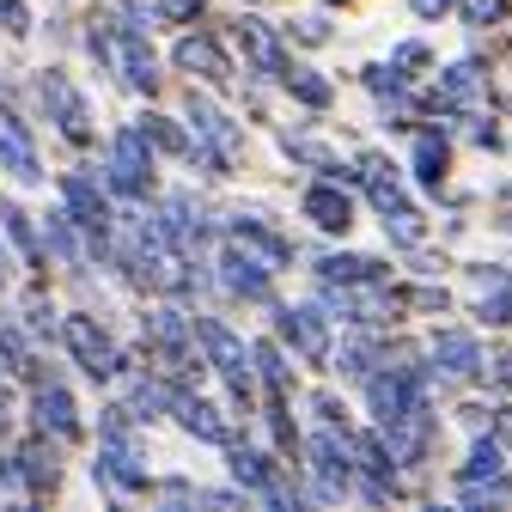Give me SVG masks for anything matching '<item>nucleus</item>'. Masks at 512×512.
<instances>
[{"instance_id": "nucleus-21", "label": "nucleus", "mask_w": 512, "mask_h": 512, "mask_svg": "<svg viewBox=\"0 0 512 512\" xmlns=\"http://www.w3.org/2000/svg\"><path fill=\"white\" fill-rule=\"evenodd\" d=\"M232 238H238V244H256V250L269 256V263H287V256H293V250H287V238H281V232H269L256 214H238V220H232Z\"/></svg>"}, {"instance_id": "nucleus-22", "label": "nucleus", "mask_w": 512, "mask_h": 512, "mask_svg": "<svg viewBox=\"0 0 512 512\" xmlns=\"http://www.w3.org/2000/svg\"><path fill=\"white\" fill-rule=\"evenodd\" d=\"M135 128L147 135V147H159V153H196V141H189V135H183V128H177L171 116H153V110H147Z\"/></svg>"}, {"instance_id": "nucleus-37", "label": "nucleus", "mask_w": 512, "mask_h": 512, "mask_svg": "<svg viewBox=\"0 0 512 512\" xmlns=\"http://www.w3.org/2000/svg\"><path fill=\"white\" fill-rule=\"evenodd\" d=\"M25 494V476H19V464H0V500H19Z\"/></svg>"}, {"instance_id": "nucleus-27", "label": "nucleus", "mask_w": 512, "mask_h": 512, "mask_svg": "<svg viewBox=\"0 0 512 512\" xmlns=\"http://www.w3.org/2000/svg\"><path fill=\"white\" fill-rule=\"evenodd\" d=\"M476 98H482L476 68H452V74H445V104H476Z\"/></svg>"}, {"instance_id": "nucleus-42", "label": "nucleus", "mask_w": 512, "mask_h": 512, "mask_svg": "<svg viewBox=\"0 0 512 512\" xmlns=\"http://www.w3.org/2000/svg\"><path fill=\"white\" fill-rule=\"evenodd\" d=\"M494 378H500V384H512V354H500V360H494Z\"/></svg>"}, {"instance_id": "nucleus-24", "label": "nucleus", "mask_w": 512, "mask_h": 512, "mask_svg": "<svg viewBox=\"0 0 512 512\" xmlns=\"http://www.w3.org/2000/svg\"><path fill=\"white\" fill-rule=\"evenodd\" d=\"M317 275L324 281H378V263H366V256H324Z\"/></svg>"}, {"instance_id": "nucleus-34", "label": "nucleus", "mask_w": 512, "mask_h": 512, "mask_svg": "<svg viewBox=\"0 0 512 512\" xmlns=\"http://www.w3.org/2000/svg\"><path fill=\"white\" fill-rule=\"evenodd\" d=\"M464 19H470V25H488V19H506V0H464Z\"/></svg>"}, {"instance_id": "nucleus-30", "label": "nucleus", "mask_w": 512, "mask_h": 512, "mask_svg": "<svg viewBox=\"0 0 512 512\" xmlns=\"http://www.w3.org/2000/svg\"><path fill=\"white\" fill-rule=\"evenodd\" d=\"M439 171H445V147H439V141H421V147H415V177H421V183H439Z\"/></svg>"}, {"instance_id": "nucleus-9", "label": "nucleus", "mask_w": 512, "mask_h": 512, "mask_svg": "<svg viewBox=\"0 0 512 512\" xmlns=\"http://www.w3.org/2000/svg\"><path fill=\"white\" fill-rule=\"evenodd\" d=\"M61 196H68V214H74V226H86L92 232V244L104 250V232H110V202H104V189L92 183V177H68L61 183Z\"/></svg>"}, {"instance_id": "nucleus-38", "label": "nucleus", "mask_w": 512, "mask_h": 512, "mask_svg": "<svg viewBox=\"0 0 512 512\" xmlns=\"http://www.w3.org/2000/svg\"><path fill=\"white\" fill-rule=\"evenodd\" d=\"M336 366H342V372H366V342H354V348H348Z\"/></svg>"}, {"instance_id": "nucleus-12", "label": "nucleus", "mask_w": 512, "mask_h": 512, "mask_svg": "<svg viewBox=\"0 0 512 512\" xmlns=\"http://www.w3.org/2000/svg\"><path fill=\"white\" fill-rule=\"evenodd\" d=\"M31 409H37V427L55 433V439H74V433H80V409H74V397L61 391V384H37Z\"/></svg>"}, {"instance_id": "nucleus-29", "label": "nucleus", "mask_w": 512, "mask_h": 512, "mask_svg": "<svg viewBox=\"0 0 512 512\" xmlns=\"http://www.w3.org/2000/svg\"><path fill=\"white\" fill-rule=\"evenodd\" d=\"M482 476H500V445L494 439H482L470 452V464H464V482H482Z\"/></svg>"}, {"instance_id": "nucleus-17", "label": "nucleus", "mask_w": 512, "mask_h": 512, "mask_svg": "<svg viewBox=\"0 0 512 512\" xmlns=\"http://www.w3.org/2000/svg\"><path fill=\"white\" fill-rule=\"evenodd\" d=\"M305 214H311L317 226H324V232H348V226H354V208H348V196H336L330 183H317L311 196H305Z\"/></svg>"}, {"instance_id": "nucleus-1", "label": "nucleus", "mask_w": 512, "mask_h": 512, "mask_svg": "<svg viewBox=\"0 0 512 512\" xmlns=\"http://www.w3.org/2000/svg\"><path fill=\"white\" fill-rule=\"evenodd\" d=\"M147 348L165 372H189V366H202L196 354V317H183V311H153L147 317Z\"/></svg>"}, {"instance_id": "nucleus-32", "label": "nucleus", "mask_w": 512, "mask_h": 512, "mask_svg": "<svg viewBox=\"0 0 512 512\" xmlns=\"http://www.w3.org/2000/svg\"><path fill=\"white\" fill-rule=\"evenodd\" d=\"M159 13L177 19V25H189V19H202V13H208V0H159Z\"/></svg>"}, {"instance_id": "nucleus-25", "label": "nucleus", "mask_w": 512, "mask_h": 512, "mask_svg": "<svg viewBox=\"0 0 512 512\" xmlns=\"http://www.w3.org/2000/svg\"><path fill=\"white\" fill-rule=\"evenodd\" d=\"M354 464L366 470V476H391V445H384V439H354Z\"/></svg>"}, {"instance_id": "nucleus-28", "label": "nucleus", "mask_w": 512, "mask_h": 512, "mask_svg": "<svg viewBox=\"0 0 512 512\" xmlns=\"http://www.w3.org/2000/svg\"><path fill=\"white\" fill-rule=\"evenodd\" d=\"M0 220H7V238L31 256V263H37V256H43V244H37V232H31V220L19 214V208H0Z\"/></svg>"}, {"instance_id": "nucleus-40", "label": "nucleus", "mask_w": 512, "mask_h": 512, "mask_svg": "<svg viewBox=\"0 0 512 512\" xmlns=\"http://www.w3.org/2000/svg\"><path fill=\"white\" fill-rule=\"evenodd\" d=\"M445 7H452V0H415V13H421V19H439Z\"/></svg>"}, {"instance_id": "nucleus-31", "label": "nucleus", "mask_w": 512, "mask_h": 512, "mask_svg": "<svg viewBox=\"0 0 512 512\" xmlns=\"http://www.w3.org/2000/svg\"><path fill=\"white\" fill-rule=\"evenodd\" d=\"M287 86H293L305 104H330V86H324V80H311V74H299V68L287 74Z\"/></svg>"}, {"instance_id": "nucleus-36", "label": "nucleus", "mask_w": 512, "mask_h": 512, "mask_svg": "<svg viewBox=\"0 0 512 512\" xmlns=\"http://www.w3.org/2000/svg\"><path fill=\"white\" fill-rule=\"evenodd\" d=\"M104 439L110 445H128V409H104Z\"/></svg>"}, {"instance_id": "nucleus-14", "label": "nucleus", "mask_w": 512, "mask_h": 512, "mask_svg": "<svg viewBox=\"0 0 512 512\" xmlns=\"http://www.w3.org/2000/svg\"><path fill=\"white\" fill-rule=\"evenodd\" d=\"M0 165H7L13 177H43L37 171V147H31V135H25V122L13 116V110H0Z\"/></svg>"}, {"instance_id": "nucleus-11", "label": "nucleus", "mask_w": 512, "mask_h": 512, "mask_svg": "<svg viewBox=\"0 0 512 512\" xmlns=\"http://www.w3.org/2000/svg\"><path fill=\"white\" fill-rule=\"evenodd\" d=\"M220 287L238 293V299H263V293H269V269L256 263L244 244H232V250L220 256Z\"/></svg>"}, {"instance_id": "nucleus-4", "label": "nucleus", "mask_w": 512, "mask_h": 512, "mask_svg": "<svg viewBox=\"0 0 512 512\" xmlns=\"http://www.w3.org/2000/svg\"><path fill=\"white\" fill-rule=\"evenodd\" d=\"M61 336H68V348H74V360L92 372V378H116L122 372V354H116V342L92 324V317H68L61 324Z\"/></svg>"}, {"instance_id": "nucleus-33", "label": "nucleus", "mask_w": 512, "mask_h": 512, "mask_svg": "<svg viewBox=\"0 0 512 512\" xmlns=\"http://www.w3.org/2000/svg\"><path fill=\"white\" fill-rule=\"evenodd\" d=\"M0 25H7L13 37H25V31H31V13H25V0H0Z\"/></svg>"}, {"instance_id": "nucleus-41", "label": "nucleus", "mask_w": 512, "mask_h": 512, "mask_svg": "<svg viewBox=\"0 0 512 512\" xmlns=\"http://www.w3.org/2000/svg\"><path fill=\"white\" fill-rule=\"evenodd\" d=\"M7 415H13V391H7V378H0V427H7Z\"/></svg>"}, {"instance_id": "nucleus-19", "label": "nucleus", "mask_w": 512, "mask_h": 512, "mask_svg": "<svg viewBox=\"0 0 512 512\" xmlns=\"http://www.w3.org/2000/svg\"><path fill=\"white\" fill-rule=\"evenodd\" d=\"M98 476L116 482L122 494H141V488H147V470L135 464V452H128V445H110V452L98 458Z\"/></svg>"}, {"instance_id": "nucleus-7", "label": "nucleus", "mask_w": 512, "mask_h": 512, "mask_svg": "<svg viewBox=\"0 0 512 512\" xmlns=\"http://www.w3.org/2000/svg\"><path fill=\"white\" fill-rule=\"evenodd\" d=\"M305 452H311V470H317V482H324L317 494H324V500H336V494L348 488V470H354V439L317 433V439L305 445Z\"/></svg>"}, {"instance_id": "nucleus-13", "label": "nucleus", "mask_w": 512, "mask_h": 512, "mask_svg": "<svg viewBox=\"0 0 512 512\" xmlns=\"http://www.w3.org/2000/svg\"><path fill=\"white\" fill-rule=\"evenodd\" d=\"M281 336H287L311 366H317V360H330V330H324V317L305 311V305H299V311H281Z\"/></svg>"}, {"instance_id": "nucleus-23", "label": "nucleus", "mask_w": 512, "mask_h": 512, "mask_svg": "<svg viewBox=\"0 0 512 512\" xmlns=\"http://www.w3.org/2000/svg\"><path fill=\"white\" fill-rule=\"evenodd\" d=\"M232 476H238L244 488H256V494H263V488L275 482V464H269L263 452H250V445H232Z\"/></svg>"}, {"instance_id": "nucleus-6", "label": "nucleus", "mask_w": 512, "mask_h": 512, "mask_svg": "<svg viewBox=\"0 0 512 512\" xmlns=\"http://www.w3.org/2000/svg\"><path fill=\"white\" fill-rule=\"evenodd\" d=\"M232 31H238V43H244V55H250V68H256V74H269V80H287V74H293L287 49L275 43V31H269L263 19L238 13V19H232Z\"/></svg>"}, {"instance_id": "nucleus-39", "label": "nucleus", "mask_w": 512, "mask_h": 512, "mask_svg": "<svg viewBox=\"0 0 512 512\" xmlns=\"http://www.w3.org/2000/svg\"><path fill=\"white\" fill-rule=\"evenodd\" d=\"M311 409L324 415V421H342V403H336V397H311Z\"/></svg>"}, {"instance_id": "nucleus-43", "label": "nucleus", "mask_w": 512, "mask_h": 512, "mask_svg": "<svg viewBox=\"0 0 512 512\" xmlns=\"http://www.w3.org/2000/svg\"><path fill=\"white\" fill-rule=\"evenodd\" d=\"M500 439L512 445V409H500Z\"/></svg>"}, {"instance_id": "nucleus-15", "label": "nucleus", "mask_w": 512, "mask_h": 512, "mask_svg": "<svg viewBox=\"0 0 512 512\" xmlns=\"http://www.w3.org/2000/svg\"><path fill=\"white\" fill-rule=\"evenodd\" d=\"M177 421H183V433H196V439H208V445H232V433H226V421H220V409L214 403H202V397H183L177 391Z\"/></svg>"}, {"instance_id": "nucleus-3", "label": "nucleus", "mask_w": 512, "mask_h": 512, "mask_svg": "<svg viewBox=\"0 0 512 512\" xmlns=\"http://www.w3.org/2000/svg\"><path fill=\"white\" fill-rule=\"evenodd\" d=\"M147 177H153L147 135L141 128H122L116 147H110V189H122V196H147Z\"/></svg>"}, {"instance_id": "nucleus-16", "label": "nucleus", "mask_w": 512, "mask_h": 512, "mask_svg": "<svg viewBox=\"0 0 512 512\" xmlns=\"http://www.w3.org/2000/svg\"><path fill=\"white\" fill-rule=\"evenodd\" d=\"M13 464H19V476H25V488H31V494H43V488H55V482H61V458H55V445H49V439H31Z\"/></svg>"}, {"instance_id": "nucleus-2", "label": "nucleus", "mask_w": 512, "mask_h": 512, "mask_svg": "<svg viewBox=\"0 0 512 512\" xmlns=\"http://www.w3.org/2000/svg\"><path fill=\"white\" fill-rule=\"evenodd\" d=\"M196 342L208 348V366L232 384V391L250 397V354H244V342H238L226 324H214V317H196Z\"/></svg>"}, {"instance_id": "nucleus-20", "label": "nucleus", "mask_w": 512, "mask_h": 512, "mask_svg": "<svg viewBox=\"0 0 512 512\" xmlns=\"http://www.w3.org/2000/svg\"><path fill=\"white\" fill-rule=\"evenodd\" d=\"M43 244L61 256V263H86V256H92V244H80V232H74V214H49V226H43Z\"/></svg>"}, {"instance_id": "nucleus-5", "label": "nucleus", "mask_w": 512, "mask_h": 512, "mask_svg": "<svg viewBox=\"0 0 512 512\" xmlns=\"http://www.w3.org/2000/svg\"><path fill=\"white\" fill-rule=\"evenodd\" d=\"M37 92H43L49 116L61 122V135L86 147V141H92V116H86V98L74 92V80H68V74H43V80H37Z\"/></svg>"}, {"instance_id": "nucleus-35", "label": "nucleus", "mask_w": 512, "mask_h": 512, "mask_svg": "<svg viewBox=\"0 0 512 512\" xmlns=\"http://www.w3.org/2000/svg\"><path fill=\"white\" fill-rule=\"evenodd\" d=\"M0 372H25V348L13 330H0Z\"/></svg>"}, {"instance_id": "nucleus-18", "label": "nucleus", "mask_w": 512, "mask_h": 512, "mask_svg": "<svg viewBox=\"0 0 512 512\" xmlns=\"http://www.w3.org/2000/svg\"><path fill=\"white\" fill-rule=\"evenodd\" d=\"M433 360H439L445 372H452V378H470V372L482 366V354H476V342H470L464 330H445V336L433 342Z\"/></svg>"}, {"instance_id": "nucleus-8", "label": "nucleus", "mask_w": 512, "mask_h": 512, "mask_svg": "<svg viewBox=\"0 0 512 512\" xmlns=\"http://www.w3.org/2000/svg\"><path fill=\"white\" fill-rule=\"evenodd\" d=\"M427 433H433V415H427L421 397H409L403 415L384 421V445H391V458H397V464H415V458L427 452Z\"/></svg>"}, {"instance_id": "nucleus-10", "label": "nucleus", "mask_w": 512, "mask_h": 512, "mask_svg": "<svg viewBox=\"0 0 512 512\" xmlns=\"http://www.w3.org/2000/svg\"><path fill=\"white\" fill-rule=\"evenodd\" d=\"M171 61H177L183 74L208 80V86H232V61H226V49H220L214 37H183V43L171 49Z\"/></svg>"}, {"instance_id": "nucleus-26", "label": "nucleus", "mask_w": 512, "mask_h": 512, "mask_svg": "<svg viewBox=\"0 0 512 512\" xmlns=\"http://www.w3.org/2000/svg\"><path fill=\"white\" fill-rule=\"evenodd\" d=\"M250 360H256V372H263V384H269V391L281 397V391H287V366H281V348H275V342H263V348L250 354Z\"/></svg>"}]
</instances>
